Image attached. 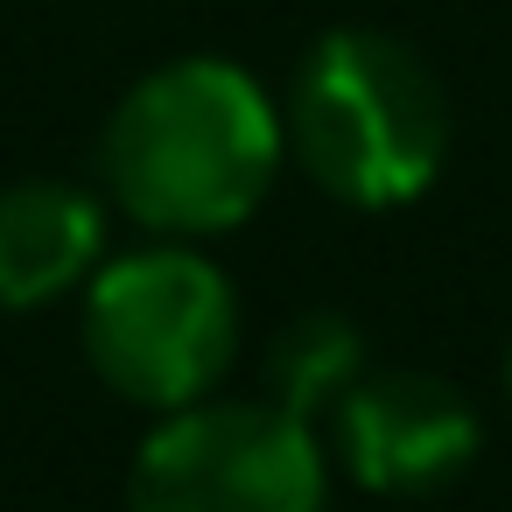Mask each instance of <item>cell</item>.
<instances>
[{
	"label": "cell",
	"instance_id": "3",
	"mask_svg": "<svg viewBox=\"0 0 512 512\" xmlns=\"http://www.w3.org/2000/svg\"><path fill=\"white\" fill-rule=\"evenodd\" d=\"M78 344L113 400L141 414L197 407L239 358V288L190 239L106 253L78 302Z\"/></svg>",
	"mask_w": 512,
	"mask_h": 512
},
{
	"label": "cell",
	"instance_id": "1",
	"mask_svg": "<svg viewBox=\"0 0 512 512\" xmlns=\"http://www.w3.org/2000/svg\"><path fill=\"white\" fill-rule=\"evenodd\" d=\"M288 169L281 99L232 57H176L120 92L99 127V190L148 239L239 232Z\"/></svg>",
	"mask_w": 512,
	"mask_h": 512
},
{
	"label": "cell",
	"instance_id": "4",
	"mask_svg": "<svg viewBox=\"0 0 512 512\" xmlns=\"http://www.w3.org/2000/svg\"><path fill=\"white\" fill-rule=\"evenodd\" d=\"M323 428L267 393H211L155 414L127 463V512H330Z\"/></svg>",
	"mask_w": 512,
	"mask_h": 512
},
{
	"label": "cell",
	"instance_id": "8",
	"mask_svg": "<svg viewBox=\"0 0 512 512\" xmlns=\"http://www.w3.org/2000/svg\"><path fill=\"white\" fill-rule=\"evenodd\" d=\"M505 393H512V344H505Z\"/></svg>",
	"mask_w": 512,
	"mask_h": 512
},
{
	"label": "cell",
	"instance_id": "7",
	"mask_svg": "<svg viewBox=\"0 0 512 512\" xmlns=\"http://www.w3.org/2000/svg\"><path fill=\"white\" fill-rule=\"evenodd\" d=\"M372 372V351H365V330L344 316V309H302L288 316L274 337H267V358H260V393L274 407H288L295 421L323 428L337 414V400Z\"/></svg>",
	"mask_w": 512,
	"mask_h": 512
},
{
	"label": "cell",
	"instance_id": "5",
	"mask_svg": "<svg viewBox=\"0 0 512 512\" xmlns=\"http://www.w3.org/2000/svg\"><path fill=\"white\" fill-rule=\"evenodd\" d=\"M323 449L372 498H435L484 456V414L442 372L372 365L323 421Z\"/></svg>",
	"mask_w": 512,
	"mask_h": 512
},
{
	"label": "cell",
	"instance_id": "6",
	"mask_svg": "<svg viewBox=\"0 0 512 512\" xmlns=\"http://www.w3.org/2000/svg\"><path fill=\"white\" fill-rule=\"evenodd\" d=\"M106 197L64 176H22L0 190V309L36 316L106 267Z\"/></svg>",
	"mask_w": 512,
	"mask_h": 512
},
{
	"label": "cell",
	"instance_id": "2",
	"mask_svg": "<svg viewBox=\"0 0 512 512\" xmlns=\"http://www.w3.org/2000/svg\"><path fill=\"white\" fill-rule=\"evenodd\" d=\"M288 162L344 211H400L435 190L456 120L442 78L386 29H323L281 99Z\"/></svg>",
	"mask_w": 512,
	"mask_h": 512
}]
</instances>
